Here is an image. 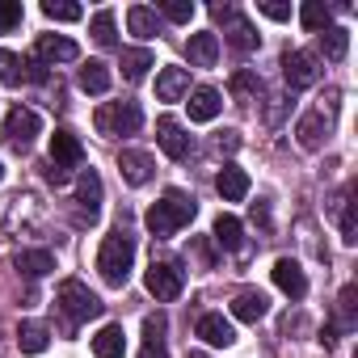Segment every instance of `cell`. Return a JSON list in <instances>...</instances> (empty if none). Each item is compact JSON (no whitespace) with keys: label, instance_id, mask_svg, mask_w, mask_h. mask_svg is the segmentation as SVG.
Masks as SVG:
<instances>
[{"label":"cell","instance_id":"obj_1","mask_svg":"<svg viewBox=\"0 0 358 358\" xmlns=\"http://www.w3.org/2000/svg\"><path fill=\"white\" fill-rule=\"evenodd\" d=\"M194 215H199V203H194L186 190H169L160 203H152V207H148L143 224H148V232H152V236H173L177 228H186Z\"/></svg>","mask_w":358,"mask_h":358},{"label":"cell","instance_id":"obj_2","mask_svg":"<svg viewBox=\"0 0 358 358\" xmlns=\"http://www.w3.org/2000/svg\"><path fill=\"white\" fill-rule=\"evenodd\" d=\"M131 266H135V241L118 228V232H110V236L101 241V249H97V270H101V278H106L110 287H127Z\"/></svg>","mask_w":358,"mask_h":358},{"label":"cell","instance_id":"obj_3","mask_svg":"<svg viewBox=\"0 0 358 358\" xmlns=\"http://www.w3.org/2000/svg\"><path fill=\"white\" fill-rule=\"evenodd\" d=\"M55 303L64 308V316H68L72 324H80V320H97V316H101V308H106V303H101V299L80 282V278H64V282H59V291H55Z\"/></svg>","mask_w":358,"mask_h":358},{"label":"cell","instance_id":"obj_4","mask_svg":"<svg viewBox=\"0 0 358 358\" xmlns=\"http://www.w3.org/2000/svg\"><path fill=\"white\" fill-rule=\"evenodd\" d=\"M139 127H143L139 101H110L97 110V131H106V135H135Z\"/></svg>","mask_w":358,"mask_h":358},{"label":"cell","instance_id":"obj_5","mask_svg":"<svg viewBox=\"0 0 358 358\" xmlns=\"http://www.w3.org/2000/svg\"><path fill=\"white\" fill-rule=\"evenodd\" d=\"M143 287H148V295H156L160 303H169V299L182 295L186 274L177 270L173 262H152V266H148V274H143Z\"/></svg>","mask_w":358,"mask_h":358},{"label":"cell","instance_id":"obj_6","mask_svg":"<svg viewBox=\"0 0 358 358\" xmlns=\"http://www.w3.org/2000/svg\"><path fill=\"white\" fill-rule=\"evenodd\" d=\"M211 13H215V22H224V34H228V47H232V51H241V55L257 51V43H262V38H257V30H253V26H249V22L236 13V9H224V5H215Z\"/></svg>","mask_w":358,"mask_h":358},{"label":"cell","instance_id":"obj_7","mask_svg":"<svg viewBox=\"0 0 358 358\" xmlns=\"http://www.w3.org/2000/svg\"><path fill=\"white\" fill-rule=\"evenodd\" d=\"M156 143H160V152L169 156V160H186L190 156V148H194V135H186V127L177 122V118H160L156 122Z\"/></svg>","mask_w":358,"mask_h":358},{"label":"cell","instance_id":"obj_8","mask_svg":"<svg viewBox=\"0 0 358 358\" xmlns=\"http://www.w3.org/2000/svg\"><path fill=\"white\" fill-rule=\"evenodd\" d=\"M38 131H43V118H38L34 110H26V106H13V110H9V118H5V143L30 148Z\"/></svg>","mask_w":358,"mask_h":358},{"label":"cell","instance_id":"obj_9","mask_svg":"<svg viewBox=\"0 0 358 358\" xmlns=\"http://www.w3.org/2000/svg\"><path fill=\"white\" fill-rule=\"evenodd\" d=\"M282 76H287L291 89H308V85H316V76H320L316 55H312V51H287V55H282Z\"/></svg>","mask_w":358,"mask_h":358},{"label":"cell","instance_id":"obj_10","mask_svg":"<svg viewBox=\"0 0 358 358\" xmlns=\"http://www.w3.org/2000/svg\"><path fill=\"white\" fill-rule=\"evenodd\" d=\"M270 274H274V287H278L287 299H303V295H308V278H303L299 262H291V257H278Z\"/></svg>","mask_w":358,"mask_h":358},{"label":"cell","instance_id":"obj_11","mask_svg":"<svg viewBox=\"0 0 358 358\" xmlns=\"http://www.w3.org/2000/svg\"><path fill=\"white\" fill-rule=\"evenodd\" d=\"M152 156L148 152H139V148H122L118 152V173H122V182L127 186H143L148 177H152Z\"/></svg>","mask_w":358,"mask_h":358},{"label":"cell","instance_id":"obj_12","mask_svg":"<svg viewBox=\"0 0 358 358\" xmlns=\"http://www.w3.org/2000/svg\"><path fill=\"white\" fill-rule=\"evenodd\" d=\"M76 203H80V211H85L89 224L101 215V177H97L93 169H85V173L76 177Z\"/></svg>","mask_w":358,"mask_h":358},{"label":"cell","instance_id":"obj_13","mask_svg":"<svg viewBox=\"0 0 358 358\" xmlns=\"http://www.w3.org/2000/svg\"><path fill=\"white\" fill-rule=\"evenodd\" d=\"M34 51H38V64H76L80 59V47L72 38H59V34H43Z\"/></svg>","mask_w":358,"mask_h":358},{"label":"cell","instance_id":"obj_14","mask_svg":"<svg viewBox=\"0 0 358 358\" xmlns=\"http://www.w3.org/2000/svg\"><path fill=\"white\" fill-rule=\"evenodd\" d=\"M215 190H220V199H224V203H241V199L249 194V173H245V169H236V164H224V169H220V177H215Z\"/></svg>","mask_w":358,"mask_h":358},{"label":"cell","instance_id":"obj_15","mask_svg":"<svg viewBox=\"0 0 358 358\" xmlns=\"http://www.w3.org/2000/svg\"><path fill=\"white\" fill-rule=\"evenodd\" d=\"M182 93H190V72L186 68H160L156 72V97L160 101H177Z\"/></svg>","mask_w":358,"mask_h":358},{"label":"cell","instance_id":"obj_16","mask_svg":"<svg viewBox=\"0 0 358 358\" xmlns=\"http://www.w3.org/2000/svg\"><path fill=\"white\" fill-rule=\"evenodd\" d=\"M76 85H80L85 93H93V97H101V93H110V85H114V76H110V68H106L101 59H89V64H80V72H76Z\"/></svg>","mask_w":358,"mask_h":358},{"label":"cell","instance_id":"obj_17","mask_svg":"<svg viewBox=\"0 0 358 358\" xmlns=\"http://www.w3.org/2000/svg\"><path fill=\"white\" fill-rule=\"evenodd\" d=\"M186 106H190V122H211V118L224 110V97H220V89H207V85H203V89L190 93Z\"/></svg>","mask_w":358,"mask_h":358},{"label":"cell","instance_id":"obj_18","mask_svg":"<svg viewBox=\"0 0 358 358\" xmlns=\"http://www.w3.org/2000/svg\"><path fill=\"white\" fill-rule=\"evenodd\" d=\"M266 312H270L266 291H241V295L232 299V316H236V320H245V324H257Z\"/></svg>","mask_w":358,"mask_h":358},{"label":"cell","instance_id":"obj_19","mask_svg":"<svg viewBox=\"0 0 358 358\" xmlns=\"http://www.w3.org/2000/svg\"><path fill=\"white\" fill-rule=\"evenodd\" d=\"M199 337H203L207 345H220V350H224V345L236 341V329H232V320H224L220 312H207V316L199 320Z\"/></svg>","mask_w":358,"mask_h":358},{"label":"cell","instance_id":"obj_20","mask_svg":"<svg viewBox=\"0 0 358 358\" xmlns=\"http://www.w3.org/2000/svg\"><path fill=\"white\" fill-rule=\"evenodd\" d=\"M186 51H190V64L194 68H215V59H220V34H190V43H186Z\"/></svg>","mask_w":358,"mask_h":358},{"label":"cell","instance_id":"obj_21","mask_svg":"<svg viewBox=\"0 0 358 358\" xmlns=\"http://www.w3.org/2000/svg\"><path fill=\"white\" fill-rule=\"evenodd\" d=\"M85 160V148H80V139L72 135V131H55L51 135V164H80Z\"/></svg>","mask_w":358,"mask_h":358},{"label":"cell","instance_id":"obj_22","mask_svg":"<svg viewBox=\"0 0 358 358\" xmlns=\"http://www.w3.org/2000/svg\"><path fill=\"white\" fill-rule=\"evenodd\" d=\"M13 266H17L26 278H47V274L55 270V253H51V249H26V253L13 257Z\"/></svg>","mask_w":358,"mask_h":358},{"label":"cell","instance_id":"obj_23","mask_svg":"<svg viewBox=\"0 0 358 358\" xmlns=\"http://www.w3.org/2000/svg\"><path fill=\"white\" fill-rule=\"evenodd\" d=\"M324 135H329L324 114H303L299 127H295V139H299V148H308V152H316V148L324 143Z\"/></svg>","mask_w":358,"mask_h":358},{"label":"cell","instance_id":"obj_24","mask_svg":"<svg viewBox=\"0 0 358 358\" xmlns=\"http://www.w3.org/2000/svg\"><path fill=\"white\" fill-rule=\"evenodd\" d=\"M93 354H97V358H122V354H127V333H122V324H106V329L93 337Z\"/></svg>","mask_w":358,"mask_h":358},{"label":"cell","instance_id":"obj_25","mask_svg":"<svg viewBox=\"0 0 358 358\" xmlns=\"http://www.w3.org/2000/svg\"><path fill=\"white\" fill-rule=\"evenodd\" d=\"M299 22H303L308 34H320V30L333 26V9L324 5V0H303V5H299Z\"/></svg>","mask_w":358,"mask_h":358},{"label":"cell","instance_id":"obj_26","mask_svg":"<svg viewBox=\"0 0 358 358\" xmlns=\"http://www.w3.org/2000/svg\"><path fill=\"white\" fill-rule=\"evenodd\" d=\"M17 345H22V354H43V350L51 345V333H47V324H38V320H26V324L17 329Z\"/></svg>","mask_w":358,"mask_h":358},{"label":"cell","instance_id":"obj_27","mask_svg":"<svg viewBox=\"0 0 358 358\" xmlns=\"http://www.w3.org/2000/svg\"><path fill=\"white\" fill-rule=\"evenodd\" d=\"M148 68H156V55L148 47H135V51H122V76L127 80H143Z\"/></svg>","mask_w":358,"mask_h":358},{"label":"cell","instance_id":"obj_28","mask_svg":"<svg viewBox=\"0 0 358 358\" xmlns=\"http://www.w3.org/2000/svg\"><path fill=\"white\" fill-rule=\"evenodd\" d=\"M127 30L135 34V38H156V9H143V5H135V9H127Z\"/></svg>","mask_w":358,"mask_h":358},{"label":"cell","instance_id":"obj_29","mask_svg":"<svg viewBox=\"0 0 358 358\" xmlns=\"http://www.w3.org/2000/svg\"><path fill=\"white\" fill-rule=\"evenodd\" d=\"M320 51L337 64V59H345V51H350V30H341V26H329V30H320Z\"/></svg>","mask_w":358,"mask_h":358},{"label":"cell","instance_id":"obj_30","mask_svg":"<svg viewBox=\"0 0 358 358\" xmlns=\"http://www.w3.org/2000/svg\"><path fill=\"white\" fill-rule=\"evenodd\" d=\"M211 232H215V245H224V249H241V241H245V228L236 215H220Z\"/></svg>","mask_w":358,"mask_h":358},{"label":"cell","instance_id":"obj_31","mask_svg":"<svg viewBox=\"0 0 358 358\" xmlns=\"http://www.w3.org/2000/svg\"><path fill=\"white\" fill-rule=\"evenodd\" d=\"M22 80H26V64H22V55H13V51L0 47V85L17 89Z\"/></svg>","mask_w":358,"mask_h":358},{"label":"cell","instance_id":"obj_32","mask_svg":"<svg viewBox=\"0 0 358 358\" xmlns=\"http://www.w3.org/2000/svg\"><path fill=\"white\" fill-rule=\"evenodd\" d=\"M257 93H262V76L257 72H236L232 76V97L245 106V101H257Z\"/></svg>","mask_w":358,"mask_h":358},{"label":"cell","instance_id":"obj_33","mask_svg":"<svg viewBox=\"0 0 358 358\" xmlns=\"http://www.w3.org/2000/svg\"><path fill=\"white\" fill-rule=\"evenodd\" d=\"M89 30H93V38H97V47H114V43H118V34H114V13H110V9H101V13H93V22H89Z\"/></svg>","mask_w":358,"mask_h":358},{"label":"cell","instance_id":"obj_34","mask_svg":"<svg viewBox=\"0 0 358 358\" xmlns=\"http://www.w3.org/2000/svg\"><path fill=\"white\" fill-rule=\"evenodd\" d=\"M354 299H358V287H341V295H337V324L341 329H354V320H358L354 316V308H358Z\"/></svg>","mask_w":358,"mask_h":358},{"label":"cell","instance_id":"obj_35","mask_svg":"<svg viewBox=\"0 0 358 358\" xmlns=\"http://www.w3.org/2000/svg\"><path fill=\"white\" fill-rule=\"evenodd\" d=\"M43 13H47L51 22H80V17H85V9H80V5H68V0H47Z\"/></svg>","mask_w":358,"mask_h":358},{"label":"cell","instance_id":"obj_36","mask_svg":"<svg viewBox=\"0 0 358 358\" xmlns=\"http://www.w3.org/2000/svg\"><path fill=\"white\" fill-rule=\"evenodd\" d=\"M22 17H26V9L17 0H0V34H13L22 26Z\"/></svg>","mask_w":358,"mask_h":358},{"label":"cell","instance_id":"obj_37","mask_svg":"<svg viewBox=\"0 0 358 358\" xmlns=\"http://www.w3.org/2000/svg\"><path fill=\"white\" fill-rule=\"evenodd\" d=\"M160 13H164L169 22H177V26H186V22L194 17V5H190V0H164Z\"/></svg>","mask_w":358,"mask_h":358},{"label":"cell","instance_id":"obj_38","mask_svg":"<svg viewBox=\"0 0 358 358\" xmlns=\"http://www.w3.org/2000/svg\"><path fill=\"white\" fill-rule=\"evenodd\" d=\"M257 13H266L270 22H287L291 17V5H282V0H257Z\"/></svg>","mask_w":358,"mask_h":358},{"label":"cell","instance_id":"obj_39","mask_svg":"<svg viewBox=\"0 0 358 358\" xmlns=\"http://www.w3.org/2000/svg\"><path fill=\"white\" fill-rule=\"evenodd\" d=\"M341 241L345 245H358V224H354V207L345 203V211H341Z\"/></svg>","mask_w":358,"mask_h":358},{"label":"cell","instance_id":"obj_40","mask_svg":"<svg viewBox=\"0 0 358 358\" xmlns=\"http://www.w3.org/2000/svg\"><path fill=\"white\" fill-rule=\"evenodd\" d=\"M143 341H164V316H143Z\"/></svg>","mask_w":358,"mask_h":358},{"label":"cell","instance_id":"obj_41","mask_svg":"<svg viewBox=\"0 0 358 358\" xmlns=\"http://www.w3.org/2000/svg\"><path fill=\"white\" fill-rule=\"evenodd\" d=\"M215 148H220V152H228V156H232V152H236V148H241V131H220V139H215Z\"/></svg>","mask_w":358,"mask_h":358},{"label":"cell","instance_id":"obj_42","mask_svg":"<svg viewBox=\"0 0 358 358\" xmlns=\"http://www.w3.org/2000/svg\"><path fill=\"white\" fill-rule=\"evenodd\" d=\"M22 64H26V80H34V85L47 80V64H38V59H22Z\"/></svg>","mask_w":358,"mask_h":358},{"label":"cell","instance_id":"obj_43","mask_svg":"<svg viewBox=\"0 0 358 358\" xmlns=\"http://www.w3.org/2000/svg\"><path fill=\"white\" fill-rule=\"evenodd\" d=\"M139 358H169V354H164V341H143Z\"/></svg>","mask_w":358,"mask_h":358},{"label":"cell","instance_id":"obj_44","mask_svg":"<svg viewBox=\"0 0 358 358\" xmlns=\"http://www.w3.org/2000/svg\"><path fill=\"white\" fill-rule=\"evenodd\" d=\"M47 182H51V186H64V182H68V169H64V164H47Z\"/></svg>","mask_w":358,"mask_h":358},{"label":"cell","instance_id":"obj_45","mask_svg":"<svg viewBox=\"0 0 358 358\" xmlns=\"http://www.w3.org/2000/svg\"><path fill=\"white\" fill-rule=\"evenodd\" d=\"M316 341H320L324 350H333V345H337V329H333V324H329V329H320V337H316Z\"/></svg>","mask_w":358,"mask_h":358},{"label":"cell","instance_id":"obj_46","mask_svg":"<svg viewBox=\"0 0 358 358\" xmlns=\"http://www.w3.org/2000/svg\"><path fill=\"white\" fill-rule=\"evenodd\" d=\"M186 358H207V354H186Z\"/></svg>","mask_w":358,"mask_h":358},{"label":"cell","instance_id":"obj_47","mask_svg":"<svg viewBox=\"0 0 358 358\" xmlns=\"http://www.w3.org/2000/svg\"><path fill=\"white\" fill-rule=\"evenodd\" d=\"M0 177H5V164H0Z\"/></svg>","mask_w":358,"mask_h":358}]
</instances>
